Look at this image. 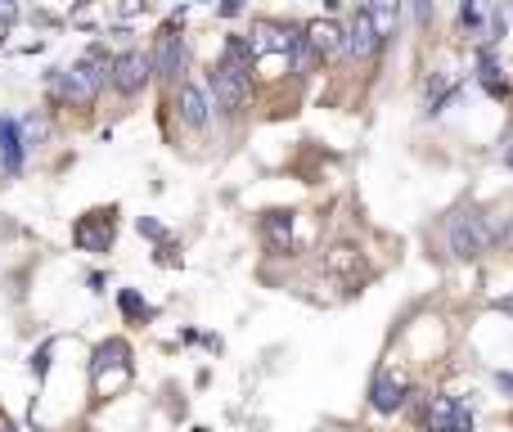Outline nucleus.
<instances>
[{
    "mask_svg": "<svg viewBox=\"0 0 513 432\" xmlns=\"http://www.w3.org/2000/svg\"><path fill=\"white\" fill-rule=\"evenodd\" d=\"M180 63H185V41H180L176 27H167V32L158 36V45H153V59H149V72L162 81H171L180 72Z\"/></svg>",
    "mask_w": 513,
    "mask_h": 432,
    "instance_id": "obj_5",
    "label": "nucleus"
},
{
    "mask_svg": "<svg viewBox=\"0 0 513 432\" xmlns=\"http://www.w3.org/2000/svg\"><path fill=\"white\" fill-rule=\"evenodd\" d=\"M0 162H5V171L23 167V140H18V122H0Z\"/></svg>",
    "mask_w": 513,
    "mask_h": 432,
    "instance_id": "obj_12",
    "label": "nucleus"
},
{
    "mask_svg": "<svg viewBox=\"0 0 513 432\" xmlns=\"http://www.w3.org/2000/svg\"><path fill=\"white\" fill-rule=\"evenodd\" d=\"M486 248V230H482V216H473V212H450L446 216V252L455 261H473L477 252Z\"/></svg>",
    "mask_w": 513,
    "mask_h": 432,
    "instance_id": "obj_3",
    "label": "nucleus"
},
{
    "mask_svg": "<svg viewBox=\"0 0 513 432\" xmlns=\"http://www.w3.org/2000/svg\"><path fill=\"white\" fill-rule=\"evenodd\" d=\"M95 221H99V225H90V221L77 225V243H81V248L104 252L108 243H113V221H108V216H95Z\"/></svg>",
    "mask_w": 513,
    "mask_h": 432,
    "instance_id": "obj_11",
    "label": "nucleus"
},
{
    "mask_svg": "<svg viewBox=\"0 0 513 432\" xmlns=\"http://www.w3.org/2000/svg\"><path fill=\"white\" fill-rule=\"evenodd\" d=\"M104 77H108V63L99 59V54H90V59L72 63L68 72H59L54 90H59V99H68V104H90V99L99 95V86H104Z\"/></svg>",
    "mask_w": 513,
    "mask_h": 432,
    "instance_id": "obj_2",
    "label": "nucleus"
},
{
    "mask_svg": "<svg viewBox=\"0 0 513 432\" xmlns=\"http://www.w3.org/2000/svg\"><path fill=\"white\" fill-rule=\"evenodd\" d=\"M482 86H491L495 95H504V81H500V68H495L491 54H482Z\"/></svg>",
    "mask_w": 513,
    "mask_h": 432,
    "instance_id": "obj_15",
    "label": "nucleus"
},
{
    "mask_svg": "<svg viewBox=\"0 0 513 432\" xmlns=\"http://www.w3.org/2000/svg\"><path fill=\"white\" fill-rule=\"evenodd\" d=\"M261 230H266V239L275 243V248H288V243H293V216H288V212H270Z\"/></svg>",
    "mask_w": 513,
    "mask_h": 432,
    "instance_id": "obj_14",
    "label": "nucleus"
},
{
    "mask_svg": "<svg viewBox=\"0 0 513 432\" xmlns=\"http://www.w3.org/2000/svg\"><path fill=\"white\" fill-rule=\"evenodd\" d=\"M405 396H410V387L401 383V378H392L383 369V374H374V383H369V405H374L378 414H392L405 405Z\"/></svg>",
    "mask_w": 513,
    "mask_h": 432,
    "instance_id": "obj_8",
    "label": "nucleus"
},
{
    "mask_svg": "<svg viewBox=\"0 0 513 432\" xmlns=\"http://www.w3.org/2000/svg\"><path fill=\"white\" fill-rule=\"evenodd\" d=\"M176 108H180V122L185 126H194V131H203L207 126V108H212V99H207V90L203 86H194V81H185V86L176 90Z\"/></svg>",
    "mask_w": 513,
    "mask_h": 432,
    "instance_id": "obj_7",
    "label": "nucleus"
},
{
    "mask_svg": "<svg viewBox=\"0 0 513 432\" xmlns=\"http://www.w3.org/2000/svg\"><path fill=\"white\" fill-rule=\"evenodd\" d=\"M122 311H131V315H149V311H144V302H140L135 293H122Z\"/></svg>",
    "mask_w": 513,
    "mask_h": 432,
    "instance_id": "obj_16",
    "label": "nucleus"
},
{
    "mask_svg": "<svg viewBox=\"0 0 513 432\" xmlns=\"http://www.w3.org/2000/svg\"><path fill=\"white\" fill-rule=\"evenodd\" d=\"M108 365H117V369H131V347L126 342H104V347L95 351V365H90V374H104Z\"/></svg>",
    "mask_w": 513,
    "mask_h": 432,
    "instance_id": "obj_13",
    "label": "nucleus"
},
{
    "mask_svg": "<svg viewBox=\"0 0 513 432\" xmlns=\"http://www.w3.org/2000/svg\"><path fill=\"white\" fill-rule=\"evenodd\" d=\"M248 59H252V45L248 41H230V50H225V63L212 72V95H216V108H225V113H234V108L248 104Z\"/></svg>",
    "mask_w": 513,
    "mask_h": 432,
    "instance_id": "obj_1",
    "label": "nucleus"
},
{
    "mask_svg": "<svg viewBox=\"0 0 513 432\" xmlns=\"http://www.w3.org/2000/svg\"><path fill=\"white\" fill-rule=\"evenodd\" d=\"M0 432H14V428H5V423H0Z\"/></svg>",
    "mask_w": 513,
    "mask_h": 432,
    "instance_id": "obj_17",
    "label": "nucleus"
},
{
    "mask_svg": "<svg viewBox=\"0 0 513 432\" xmlns=\"http://www.w3.org/2000/svg\"><path fill=\"white\" fill-rule=\"evenodd\" d=\"M374 50H378V27H374V18H369V9H360L356 23H351V32H347V54L365 63Z\"/></svg>",
    "mask_w": 513,
    "mask_h": 432,
    "instance_id": "obj_10",
    "label": "nucleus"
},
{
    "mask_svg": "<svg viewBox=\"0 0 513 432\" xmlns=\"http://www.w3.org/2000/svg\"><path fill=\"white\" fill-rule=\"evenodd\" d=\"M428 428L432 432H473V414H468L455 396H437L428 410Z\"/></svg>",
    "mask_w": 513,
    "mask_h": 432,
    "instance_id": "obj_6",
    "label": "nucleus"
},
{
    "mask_svg": "<svg viewBox=\"0 0 513 432\" xmlns=\"http://www.w3.org/2000/svg\"><path fill=\"white\" fill-rule=\"evenodd\" d=\"M108 68H113V72H108V81L117 86V95H140L144 81L153 77V72H149V59H144V54H135V50L122 54V59H113Z\"/></svg>",
    "mask_w": 513,
    "mask_h": 432,
    "instance_id": "obj_4",
    "label": "nucleus"
},
{
    "mask_svg": "<svg viewBox=\"0 0 513 432\" xmlns=\"http://www.w3.org/2000/svg\"><path fill=\"white\" fill-rule=\"evenodd\" d=\"M306 45L320 50L324 59H333V54H347V32L338 23H329V18H320V23L306 27Z\"/></svg>",
    "mask_w": 513,
    "mask_h": 432,
    "instance_id": "obj_9",
    "label": "nucleus"
},
{
    "mask_svg": "<svg viewBox=\"0 0 513 432\" xmlns=\"http://www.w3.org/2000/svg\"><path fill=\"white\" fill-rule=\"evenodd\" d=\"M509 167H513V149H509Z\"/></svg>",
    "mask_w": 513,
    "mask_h": 432,
    "instance_id": "obj_18",
    "label": "nucleus"
}]
</instances>
